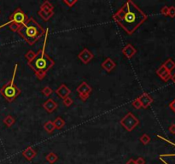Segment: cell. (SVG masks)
<instances>
[{
  "label": "cell",
  "instance_id": "cell-1",
  "mask_svg": "<svg viewBox=\"0 0 175 164\" xmlns=\"http://www.w3.org/2000/svg\"><path fill=\"white\" fill-rule=\"evenodd\" d=\"M113 20L132 35L148 18V16L132 0L126 1L112 16Z\"/></svg>",
  "mask_w": 175,
  "mask_h": 164
},
{
  "label": "cell",
  "instance_id": "cell-2",
  "mask_svg": "<svg viewBox=\"0 0 175 164\" xmlns=\"http://www.w3.org/2000/svg\"><path fill=\"white\" fill-rule=\"evenodd\" d=\"M48 34H49V29L46 30L45 34V39L44 44L40 50H38L35 58L28 63V66L32 69L34 70V74L38 80H43L46 76V74L49 70L55 65V62L46 54V47L47 39H48Z\"/></svg>",
  "mask_w": 175,
  "mask_h": 164
},
{
  "label": "cell",
  "instance_id": "cell-3",
  "mask_svg": "<svg viewBox=\"0 0 175 164\" xmlns=\"http://www.w3.org/2000/svg\"><path fill=\"white\" fill-rule=\"evenodd\" d=\"M17 33L27 41V44L33 45L46 34V30L33 17H30L25 24L20 28Z\"/></svg>",
  "mask_w": 175,
  "mask_h": 164
},
{
  "label": "cell",
  "instance_id": "cell-4",
  "mask_svg": "<svg viewBox=\"0 0 175 164\" xmlns=\"http://www.w3.org/2000/svg\"><path fill=\"white\" fill-rule=\"evenodd\" d=\"M17 68H18V64H16L14 68L12 79L0 89V94L2 95L9 102H12L21 93V89L15 84V78H16Z\"/></svg>",
  "mask_w": 175,
  "mask_h": 164
},
{
  "label": "cell",
  "instance_id": "cell-5",
  "mask_svg": "<svg viewBox=\"0 0 175 164\" xmlns=\"http://www.w3.org/2000/svg\"><path fill=\"white\" fill-rule=\"evenodd\" d=\"M28 18H27V16L26 15L25 13L22 11V9L20 8H17L14 12L9 16V20L8 22L4 23V24L1 25L0 26V28H4V26H7V25H9L11 22H15L19 26H22L24 25L27 21Z\"/></svg>",
  "mask_w": 175,
  "mask_h": 164
},
{
  "label": "cell",
  "instance_id": "cell-6",
  "mask_svg": "<svg viewBox=\"0 0 175 164\" xmlns=\"http://www.w3.org/2000/svg\"><path fill=\"white\" fill-rule=\"evenodd\" d=\"M121 125L127 132H132L136 127L139 125V120L132 113L128 112L126 115L121 120Z\"/></svg>",
  "mask_w": 175,
  "mask_h": 164
},
{
  "label": "cell",
  "instance_id": "cell-7",
  "mask_svg": "<svg viewBox=\"0 0 175 164\" xmlns=\"http://www.w3.org/2000/svg\"><path fill=\"white\" fill-rule=\"evenodd\" d=\"M77 92L79 93V99L82 101H86V99H89L90 94L92 91V88L88 85L86 82H82L78 87H77Z\"/></svg>",
  "mask_w": 175,
  "mask_h": 164
},
{
  "label": "cell",
  "instance_id": "cell-8",
  "mask_svg": "<svg viewBox=\"0 0 175 164\" xmlns=\"http://www.w3.org/2000/svg\"><path fill=\"white\" fill-rule=\"evenodd\" d=\"M94 58V55L87 49V48H84L78 55V58L80 61L83 62L84 64H87L90 62L92 61Z\"/></svg>",
  "mask_w": 175,
  "mask_h": 164
},
{
  "label": "cell",
  "instance_id": "cell-9",
  "mask_svg": "<svg viewBox=\"0 0 175 164\" xmlns=\"http://www.w3.org/2000/svg\"><path fill=\"white\" fill-rule=\"evenodd\" d=\"M138 99L141 103L142 108H144V109H147L154 101L153 99L151 98V96L147 92H144L143 94L140 95L138 98Z\"/></svg>",
  "mask_w": 175,
  "mask_h": 164
},
{
  "label": "cell",
  "instance_id": "cell-10",
  "mask_svg": "<svg viewBox=\"0 0 175 164\" xmlns=\"http://www.w3.org/2000/svg\"><path fill=\"white\" fill-rule=\"evenodd\" d=\"M122 54L125 56L127 59H131L132 58H133L135 56V54L137 53V50L134 47L133 45L131 44H127L125 47L121 50Z\"/></svg>",
  "mask_w": 175,
  "mask_h": 164
},
{
  "label": "cell",
  "instance_id": "cell-11",
  "mask_svg": "<svg viewBox=\"0 0 175 164\" xmlns=\"http://www.w3.org/2000/svg\"><path fill=\"white\" fill-rule=\"evenodd\" d=\"M56 93L58 95L59 98H61L62 99H64L67 98V97H69V95H70L71 93V90L66 85L62 84V85L56 90Z\"/></svg>",
  "mask_w": 175,
  "mask_h": 164
},
{
  "label": "cell",
  "instance_id": "cell-12",
  "mask_svg": "<svg viewBox=\"0 0 175 164\" xmlns=\"http://www.w3.org/2000/svg\"><path fill=\"white\" fill-rule=\"evenodd\" d=\"M156 74L158 75L160 78L163 81L167 82L172 77V74L171 72H169V71H167L162 65L161 66L160 68H159L158 69L156 70Z\"/></svg>",
  "mask_w": 175,
  "mask_h": 164
},
{
  "label": "cell",
  "instance_id": "cell-13",
  "mask_svg": "<svg viewBox=\"0 0 175 164\" xmlns=\"http://www.w3.org/2000/svg\"><path fill=\"white\" fill-rule=\"evenodd\" d=\"M57 107H58L57 103L52 99H49L43 103V108H44L48 113H53V112L57 110Z\"/></svg>",
  "mask_w": 175,
  "mask_h": 164
},
{
  "label": "cell",
  "instance_id": "cell-14",
  "mask_svg": "<svg viewBox=\"0 0 175 164\" xmlns=\"http://www.w3.org/2000/svg\"><path fill=\"white\" fill-rule=\"evenodd\" d=\"M102 68L108 73H110L112 70H114L116 67V63L115 61H113L110 58H108L105 59L104 61L102 62Z\"/></svg>",
  "mask_w": 175,
  "mask_h": 164
},
{
  "label": "cell",
  "instance_id": "cell-15",
  "mask_svg": "<svg viewBox=\"0 0 175 164\" xmlns=\"http://www.w3.org/2000/svg\"><path fill=\"white\" fill-rule=\"evenodd\" d=\"M22 155H23V156L25 157L27 160L31 161L37 156V151L34 149H33V147L29 146V147H27L26 150H24L22 151Z\"/></svg>",
  "mask_w": 175,
  "mask_h": 164
},
{
  "label": "cell",
  "instance_id": "cell-16",
  "mask_svg": "<svg viewBox=\"0 0 175 164\" xmlns=\"http://www.w3.org/2000/svg\"><path fill=\"white\" fill-rule=\"evenodd\" d=\"M54 5L50 4L49 1H44L43 4L40 5V9L45 11V12H51L54 11Z\"/></svg>",
  "mask_w": 175,
  "mask_h": 164
},
{
  "label": "cell",
  "instance_id": "cell-17",
  "mask_svg": "<svg viewBox=\"0 0 175 164\" xmlns=\"http://www.w3.org/2000/svg\"><path fill=\"white\" fill-rule=\"evenodd\" d=\"M162 66L167 71L172 72L175 69V62L173 59H171V58H169V59H167V61L163 63Z\"/></svg>",
  "mask_w": 175,
  "mask_h": 164
},
{
  "label": "cell",
  "instance_id": "cell-18",
  "mask_svg": "<svg viewBox=\"0 0 175 164\" xmlns=\"http://www.w3.org/2000/svg\"><path fill=\"white\" fill-rule=\"evenodd\" d=\"M38 16L41 17L43 20H45V21H48V20H50L51 17H53V15H54V11H51V12H45V11H43V10H38Z\"/></svg>",
  "mask_w": 175,
  "mask_h": 164
},
{
  "label": "cell",
  "instance_id": "cell-19",
  "mask_svg": "<svg viewBox=\"0 0 175 164\" xmlns=\"http://www.w3.org/2000/svg\"><path fill=\"white\" fill-rule=\"evenodd\" d=\"M3 122L4 123V125L7 127H11L16 122V119L13 117L12 115H8L7 116L4 117V119L3 120Z\"/></svg>",
  "mask_w": 175,
  "mask_h": 164
},
{
  "label": "cell",
  "instance_id": "cell-20",
  "mask_svg": "<svg viewBox=\"0 0 175 164\" xmlns=\"http://www.w3.org/2000/svg\"><path fill=\"white\" fill-rule=\"evenodd\" d=\"M44 129L46 132L48 133H52L55 131V126L53 124V121H47L45 124H44Z\"/></svg>",
  "mask_w": 175,
  "mask_h": 164
},
{
  "label": "cell",
  "instance_id": "cell-21",
  "mask_svg": "<svg viewBox=\"0 0 175 164\" xmlns=\"http://www.w3.org/2000/svg\"><path fill=\"white\" fill-rule=\"evenodd\" d=\"M53 124H54L55 128L56 129H62L64 126H65V121H64V120L63 118H61V117H57L55 121H53Z\"/></svg>",
  "mask_w": 175,
  "mask_h": 164
},
{
  "label": "cell",
  "instance_id": "cell-22",
  "mask_svg": "<svg viewBox=\"0 0 175 164\" xmlns=\"http://www.w3.org/2000/svg\"><path fill=\"white\" fill-rule=\"evenodd\" d=\"M46 160L48 161L50 163H54L57 161L58 160V156L56 155L54 152H50L47 156H46Z\"/></svg>",
  "mask_w": 175,
  "mask_h": 164
},
{
  "label": "cell",
  "instance_id": "cell-23",
  "mask_svg": "<svg viewBox=\"0 0 175 164\" xmlns=\"http://www.w3.org/2000/svg\"><path fill=\"white\" fill-rule=\"evenodd\" d=\"M150 140H151L150 137L148 135V134H146V133H144V134L139 138V141H140L143 144H144V145H146V144H148L150 143Z\"/></svg>",
  "mask_w": 175,
  "mask_h": 164
},
{
  "label": "cell",
  "instance_id": "cell-24",
  "mask_svg": "<svg viewBox=\"0 0 175 164\" xmlns=\"http://www.w3.org/2000/svg\"><path fill=\"white\" fill-rule=\"evenodd\" d=\"M35 56H36V53L34 52V50H29L25 54V58L27 60V62H29L32 61V60L35 58Z\"/></svg>",
  "mask_w": 175,
  "mask_h": 164
},
{
  "label": "cell",
  "instance_id": "cell-25",
  "mask_svg": "<svg viewBox=\"0 0 175 164\" xmlns=\"http://www.w3.org/2000/svg\"><path fill=\"white\" fill-rule=\"evenodd\" d=\"M42 93L45 95L46 97H49L52 92H53V90L50 88V86H46V87H44L43 89H42Z\"/></svg>",
  "mask_w": 175,
  "mask_h": 164
},
{
  "label": "cell",
  "instance_id": "cell-26",
  "mask_svg": "<svg viewBox=\"0 0 175 164\" xmlns=\"http://www.w3.org/2000/svg\"><path fill=\"white\" fill-rule=\"evenodd\" d=\"M9 29H10L12 32H18V30L20 29L21 26H19V25L15 23V22H11L10 24L9 25Z\"/></svg>",
  "mask_w": 175,
  "mask_h": 164
},
{
  "label": "cell",
  "instance_id": "cell-27",
  "mask_svg": "<svg viewBox=\"0 0 175 164\" xmlns=\"http://www.w3.org/2000/svg\"><path fill=\"white\" fill-rule=\"evenodd\" d=\"M63 3L67 5V7H73L75 4H77L78 3V0H63Z\"/></svg>",
  "mask_w": 175,
  "mask_h": 164
},
{
  "label": "cell",
  "instance_id": "cell-28",
  "mask_svg": "<svg viewBox=\"0 0 175 164\" xmlns=\"http://www.w3.org/2000/svg\"><path fill=\"white\" fill-rule=\"evenodd\" d=\"M63 104H64L66 107H69L73 104V102H73V100H72L71 98L67 97V98H66V99H63Z\"/></svg>",
  "mask_w": 175,
  "mask_h": 164
},
{
  "label": "cell",
  "instance_id": "cell-29",
  "mask_svg": "<svg viewBox=\"0 0 175 164\" xmlns=\"http://www.w3.org/2000/svg\"><path fill=\"white\" fill-rule=\"evenodd\" d=\"M132 104H133V106L136 109V110H139V109H141V103L139 102V100L138 99H135L132 102Z\"/></svg>",
  "mask_w": 175,
  "mask_h": 164
},
{
  "label": "cell",
  "instance_id": "cell-30",
  "mask_svg": "<svg viewBox=\"0 0 175 164\" xmlns=\"http://www.w3.org/2000/svg\"><path fill=\"white\" fill-rule=\"evenodd\" d=\"M168 16L170 17H172V18L175 17V6H171V7H169Z\"/></svg>",
  "mask_w": 175,
  "mask_h": 164
},
{
  "label": "cell",
  "instance_id": "cell-31",
  "mask_svg": "<svg viewBox=\"0 0 175 164\" xmlns=\"http://www.w3.org/2000/svg\"><path fill=\"white\" fill-rule=\"evenodd\" d=\"M168 10H169V7L167 6H163L162 9H161V13L162 14L163 16L165 17H167L168 16Z\"/></svg>",
  "mask_w": 175,
  "mask_h": 164
},
{
  "label": "cell",
  "instance_id": "cell-32",
  "mask_svg": "<svg viewBox=\"0 0 175 164\" xmlns=\"http://www.w3.org/2000/svg\"><path fill=\"white\" fill-rule=\"evenodd\" d=\"M136 164H145V160L143 157H138L137 160L135 161Z\"/></svg>",
  "mask_w": 175,
  "mask_h": 164
},
{
  "label": "cell",
  "instance_id": "cell-33",
  "mask_svg": "<svg viewBox=\"0 0 175 164\" xmlns=\"http://www.w3.org/2000/svg\"><path fill=\"white\" fill-rule=\"evenodd\" d=\"M169 108L175 113V99L169 103Z\"/></svg>",
  "mask_w": 175,
  "mask_h": 164
},
{
  "label": "cell",
  "instance_id": "cell-34",
  "mask_svg": "<svg viewBox=\"0 0 175 164\" xmlns=\"http://www.w3.org/2000/svg\"><path fill=\"white\" fill-rule=\"evenodd\" d=\"M169 132H171L172 134H175V124H172L171 126L168 128Z\"/></svg>",
  "mask_w": 175,
  "mask_h": 164
},
{
  "label": "cell",
  "instance_id": "cell-35",
  "mask_svg": "<svg viewBox=\"0 0 175 164\" xmlns=\"http://www.w3.org/2000/svg\"><path fill=\"white\" fill-rule=\"evenodd\" d=\"M126 164H136V162H135V161L133 160V159H129V160L126 162Z\"/></svg>",
  "mask_w": 175,
  "mask_h": 164
},
{
  "label": "cell",
  "instance_id": "cell-36",
  "mask_svg": "<svg viewBox=\"0 0 175 164\" xmlns=\"http://www.w3.org/2000/svg\"><path fill=\"white\" fill-rule=\"evenodd\" d=\"M171 80H173V82L175 84V73L173 74H172V77H171Z\"/></svg>",
  "mask_w": 175,
  "mask_h": 164
},
{
  "label": "cell",
  "instance_id": "cell-37",
  "mask_svg": "<svg viewBox=\"0 0 175 164\" xmlns=\"http://www.w3.org/2000/svg\"><path fill=\"white\" fill-rule=\"evenodd\" d=\"M0 14H1V10H0Z\"/></svg>",
  "mask_w": 175,
  "mask_h": 164
}]
</instances>
